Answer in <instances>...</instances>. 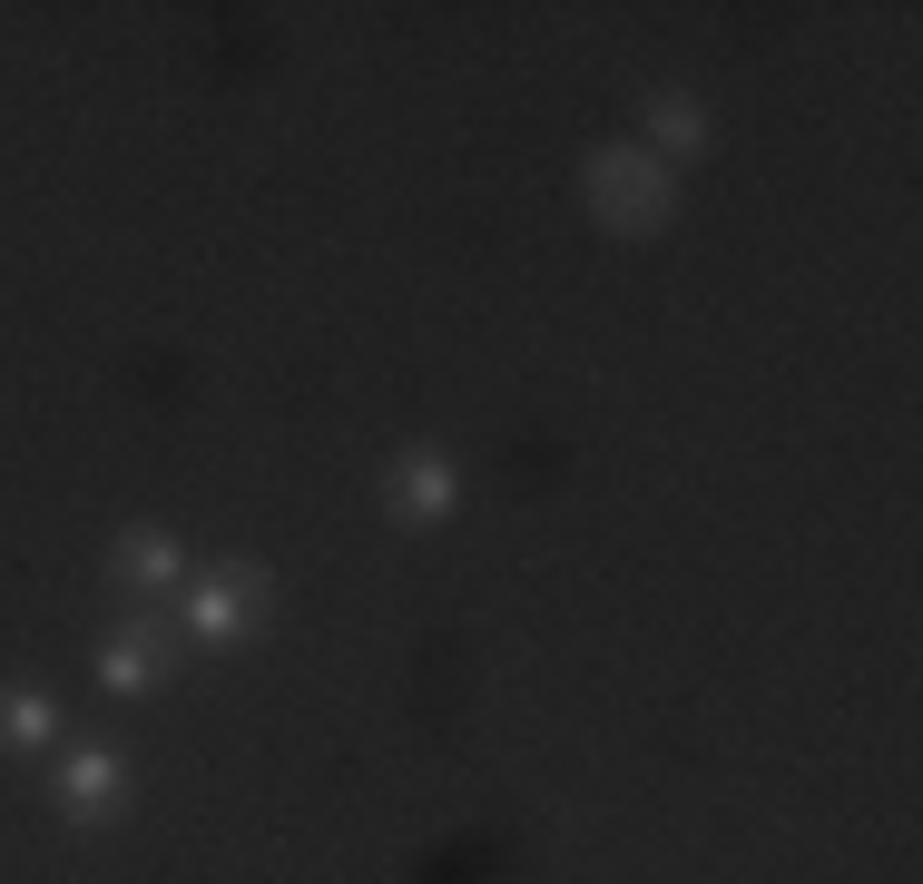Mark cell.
I'll return each instance as SVG.
<instances>
[{
  "instance_id": "1",
  "label": "cell",
  "mask_w": 923,
  "mask_h": 884,
  "mask_svg": "<svg viewBox=\"0 0 923 884\" xmlns=\"http://www.w3.org/2000/svg\"><path fill=\"white\" fill-rule=\"evenodd\" d=\"M403 501H412V511H442V501H452V481H442V471H412V491H403Z\"/></svg>"
}]
</instances>
